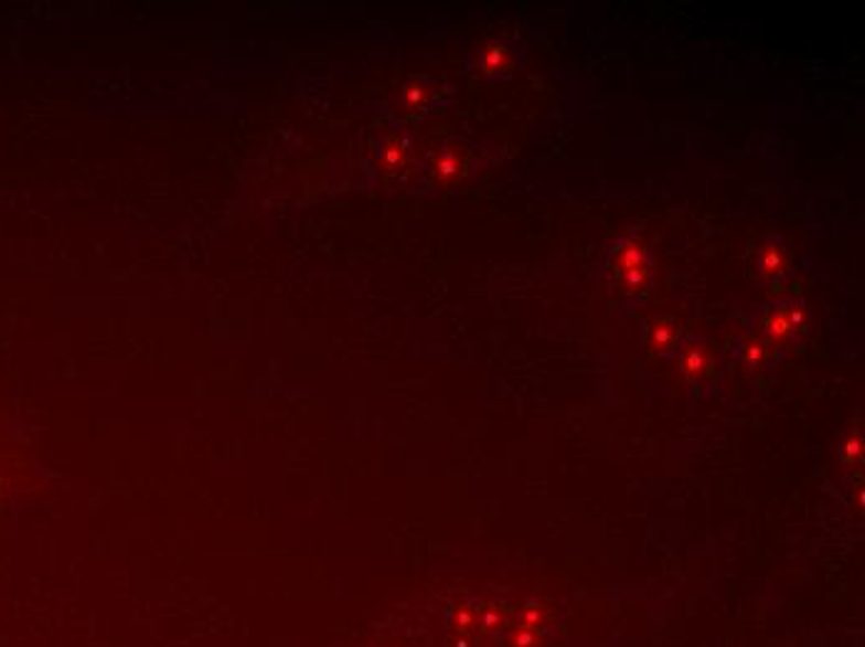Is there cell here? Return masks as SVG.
<instances>
[{
  "label": "cell",
  "mask_w": 865,
  "mask_h": 647,
  "mask_svg": "<svg viewBox=\"0 0 865 647\" xmlns=\"http://www.w3.org/2000/svg\"><path fill=\"white\" fill-rule=\"evenodd\" d=\"M736 351H739L744 364H761V361L773 357V347L754 327L744 331L739 339V349Z\"/></svg>",
  "instance_id": "cell-7"
},
{
  "label": "cell",
  "mask_w": 865,
  "mask_h": 647,
  "mask_svg": "<svg viewBox=\"0 0 865 647\" xmlns=\"http://www.w3.org/2000/svg\"><path fill=\"white\" fill-rule=\"evenodd\" d=\"M809 327V309L799 299H776L766 307L754 329L769 341L773 349H783L795 341V337Z\"/></svg>",
  "instance_id": "cell-2"
},
{
  "label": "cell",
  "mask_w": 865,
  "mask_h": 647,
  "mask_svg": "<svg viewBox=\"0 0 865 647\" xmlns=\"http://www.w3.org/2000/svg\"><path fill=\"white\" fill-rule=\"evenodd\" d=\"M607 282L617 294L629 299H647L654 287V264L647 244L634 232L619 237L607 254Z\"/></svg>",
  "instance_id": "cell-1"
},
{
  "label": "cell",
  "mask_w": 865,
  "mask_h": 647,
  "mask_svg": "<svg viewBox=\"0 0 865 647\" xmlns=\"http://www.w3.org/2000/svg\"><path fill=\"white\" fill-rule=\"evenodd\" d=\"M674 354H680L682 361V369L684 374L690 376L692 381H704V379H714L716 376V357H714V349L709 344H704V341L694 339V337H686L680 341V347H676Z\"/></svg>",
  "instance_id": "cell-5"
},
{
  "label": "cell",
  "mask_w": 865,
  "mask_h": 647,
  "mask_svg": "<svg viewBox=\"0 0 865 647\" xmlns=\"http://www.w3.org/2000/svg\"><path fill=\"white\" fill-rule=\"evenodd\" d=\"M644 329H647L644 331L647 349L652 351L654 357H666V354H672V351H676V347H680V337H682L680 324H676V319L670 317V314L652 317L647 321Z\"/></svg>",
  "instance_id": "cell-6"
},
{
  "label": "cell",
  "mask_w": 865,
  "mask_h": 647,
  "mask_svg": "<svg viewBox=\"0 0 865 647\" xmlns=\"http://www.w3.org/2000/svg\"><path fill=\"white\" fill-rule=\"evenodd\" d=\"M525 63V51L515 43H488L480 53V73L485 77H493V81H508L517 73V67Z\"/></svg>",
  "instance_id": "cell-4"
},
{
  "label": "cell",
  "mask_w": 865,
  "mask_h": 647,
  "mask_svg": "<svg viewBox=\"0 0 865 647\" xmlns=\"http://www.w3.org/2000/svg\"><path fill=\"white\" fill-rule=\"evenodd\" d=\"M793 269H795V252L789 240L766 237L759 244L754 259L756 282L763 284V287H771V284H781L786 277H791Z\"/></svg>",
  "instance_id": "cell-3"
}]
</instances>
